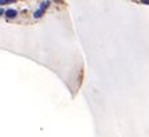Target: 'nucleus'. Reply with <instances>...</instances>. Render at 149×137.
Listing matches in <instances>:
<instances>
[{
	"label": "nucleus",
	"mask_w": 149,
	"mask_h": 137,
	"mask_svg": "<svg viewBox=\"0 0 149 137\" xmlns=\"http://www.w3.org/2000/svg\"><path fill=\"white\" fill-rule=\"evenodd\" d=\"M5 15L8 18H15L16 16V11H13V9H8L7 12H5Z\"/></svg>",
	"instance_id": "obj_1"
},
{
	"label": "nucleus",
	"mask_w": 149,
	"mask_h": 137,
	"mask_svg": "<svg viewBox=\"0 0 149 137\" xmlns=\"http://www.w3.org/2000/svg\"><path fill=\"white\" fill-rule=\"evenodd\" d=\"M40 15H42V11H38V12L35 13V18H39Z\"/></svg>",
	"instance_id": "obj_2"
},
{
	"label": "nucleus",
	"mask_w": 149,
	"mask_h": 137,
	"mask_svg": "<svg viewBox=\"0 0 149 137\" xmlns=\"http://www.w3.org/2000/svg\"><path fill=\"white\" fill-rule=\"evenodd\" d=\"M1 13H3V11H1V9H0V15H1Z\"/></svg>",
	"instance_id": "obj_3"
}]
</instances>
